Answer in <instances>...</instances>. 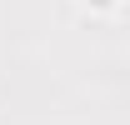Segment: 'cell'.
<instances>
[{
    "instance_id": "cell-1",
    "label": "cell",
    "mask_w": 130,
    "mask_h": 125,
    "mask_svg": "<svg viewBox=\"0 0 130 125\" xmlns=\"http://www.w3.org/2000/svg\"><path fill=\"white\" fill-rule=\"evenodd\" d=\"M85 5H90V10H115L120 0H85Z\"/></svg>"
}]
</instances>
